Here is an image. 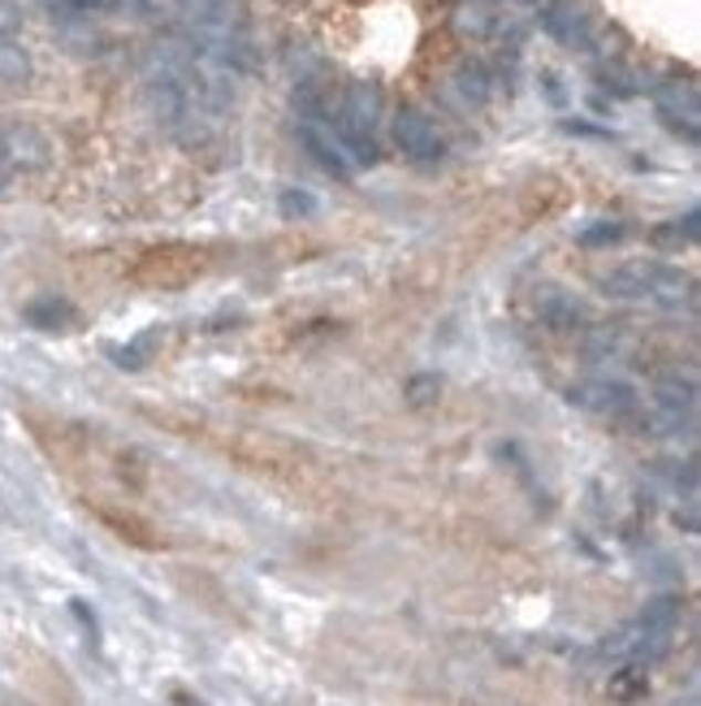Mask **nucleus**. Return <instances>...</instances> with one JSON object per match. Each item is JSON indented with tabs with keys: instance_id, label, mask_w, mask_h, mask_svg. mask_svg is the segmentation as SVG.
<instances>
[{
	"instance_id": "obj_1",
	"label": "nucleus",
	"mask_w": 701,
	"mask_h": 706,
	"mask_svg": "<svg viewBox=\"0 0 701 706\" xmlns=\"http://www.w3.org/2000/svg\"><path fill=\"white\" fill-rule=\"evenodd\" d=\"M567 399L576 407H585V412H594V416H601V421H610V425H632V416L641 412L637 386L624 382V377H589V382L572 386Z\"/></svg>"
},
{
	"instance_id": "obj_2",
	"label": "nucleus",
	"mask_w": 701,
	"mask_h": 706,
	"mask_svg": "<svg viewBox=\"0 0 701 706\" xmlns=\"http://www.w3.org/2000/svg\"><path fill=\"white\" fill-rule=\"evenodd\" d=\"M542 31L558 40L563 49L594 52L601 35L598 13L585 0H542Z\"/></svg>"
},
{
	"instance_id": "obj_3",
	"label": "nucleus",
	"mask_w": 701,
	"mask_h": 706,
	"mask_svg": "<svg viewBox=\"0 0 701 706\" xmlns=\"http://www.w3.org/2000/svg\"><path fill=\"white\" fill-rule=\"evenodd\" d=\"M0 165L13 174H44L52 165V139L31 122L0 126Z\"/></svg>"
},
{
	"instance_id": "obj_4",
	"label": "nucleus",
	"mask_w": 701,
	"mask_h": 706,
	"mask_svg": "<svg viewBox=\"0 0 701 706\" xmlns=\"http://www.w3.org/2000/svg\"><path fill=\"white\" fill-rule=\"evenodd\" d=\"M653 108L658 117L667 122V131L684 135L689 144H698V126H701V96H698V83H658L653 87Z\"/></svg>"
},
{
	"instance_id": "obj_5",
	"label": "nucleus",
	"mask_w": 701,
	"mask_h": 706,
	"mask_svg": "<svg viewBox=\"0 0 701 706\" xmlns=\"http://www.w3.org/2000/svg\"><path fill=\"white\" fill-rule=\"evenodd\" d=\"M386 113V101H381V87L377 83H350L343 104H338V117H329V126L350 139V135H373L377 139V122Z\"/></svg>"
},
{
	"instance_id": "obj_6",
	"label": "nucleus",
	"mask_w": 701,
	"mask_h": 706,
	"mask_svg": "<svg viewBox=\"0 0 701 706\" xmlns=\"http://www.w3.org/2000/svg\"><path fill=\"white\" fill-rule=\"evenodd\" d=\"M533 308H537L542 325L554 330V334H585V330L594 325V316H589L585 300H580V295H572V291H563V287H537Z\"/></svg>"
},
{
	"instance_id": "obj_7",
	"label": "nucleus",
	"mask_w": 701,
	"mask_h": 706,
	"mask_svg": "<svg viewBox=\"0 0 701 706\" xmlns=\"http://www.w3.org/2000/svg\"><path fill=\"white\" fill-rule=\"evenodd\" d=\"M395 144H399L411 160H438L442 156V135L433 126V117L416 104H407L395 113Z\"/></svg>"
},
{
	"instance_id": "obj_8",
	"label": "nucleus",
	"mask_w": 701,
	"mask_h": 706,
	"mask_svg": "<svg viewBox=\"0 0 701 706\" xmlns=\"http://www.w3.org/2000/svg\"><path fill=\"white\" fill-rule=\"evenodd\" d=\"M300 139L325 174H334V178H350V169H355V165H350L347 148H343V139L334 135V126H329V122H300Z\"/></svg>"
},
{
	"instance_id": "obj_9",
	"label": "nucleus",
	"mask_w": 701,
	"mask_h": 706,
	"mask_svg": "<svg viewBox=\"0 0 701 706\" xmlns=\"http://www.w3.org/2000/svg\"><path fill=\"white\" fill-rule=\"evenodd\" d=\"M650 303L671 308V312H680V308H689V312H693V308H698V282H693L689 273L671 269V264H653Z\"/></svg>"
},
{
	"instance_id": "obj_10",
	"label": "nucleus",
	"mask_w": 701,
	"mask_h": 706,
	"mask_svg": "<svg viewBox=\"0 0 701 706\" xmlns=\"http://www.w3.org/2000/svg\"><path fill=\"white\" fill-rule=\"evenodd\" d=\"M650 282H653V264L637 260V264H619L601 278V295L610 300H624V303H637V300H650Z\"/></svg>"
},
{
	"instance_id": "obj_11",
	"label": "nucleus",
	"mask_w": 701,
	"mask_h": 706,
	"mask_svg": "<svg viewBox=\"0 0 701 706\" xmlns=\"http://www.w3.org/2000/svg\"><path fill=\"white\" fill-rule=\"evenodd\" d=\"M580 347H585V360L598 364V368L619 364V360L628 355V330H624V325H589Z\"/></svg>"
},
{
	"instance_id": "obj_12",
	"label": "nucleus",
	"mask_w": 701,
	"mask_h": 706,
	"mask_svg": "<svg viewBox=\"0 0 701 706\" xmlns=\"http://www.w3.org/2000/svg\"><path fill=\"white\" fill-rule=\"evenodd\" d=\"M451 92L468 104V108H481V104H490V96H494V79H490V70H485L481 61H463V65L454 70Z\"/></svg>"
},
{
	"instance_id": "obj_13",
	"label": "nucleus",
	"mask_w": 701,
	"mask_h": 706,
	"mask_svg": "<svg viewBox=\"0 0 701 706\" xmlns=\"http://www.w3.org/2000/svg\"><path fill=\"white\" fill-rule=\"evenodd\" d=\"M653 407L698 416V377H680V373L658 377V382H653Z\"/></svg>"
},
{
	"instance_id": "obj_14",
	"label": "nucleus",
	"mask_w": 701,
	"mask_h": 706,
	"mask_svg": "<svg viewBox=\"0 0 701 706\" xmlns=\"http://www.w3.org/2000/svg\"><path fill=\"white\" fill-rule=\"evenodd\" d=\"M22 316H27V325H35V330H49V334H56V330H70V325L79 321L74 303L61 300V295H44V300H31Z\"/></svg>"
},
{
	"instance_id": "obj_15",
	"label": "nucleus",
	"mask_w": 701,
	"mask_h": 706,
	"mask_svg": "<svg viewBox=\"0 0 701 706\" xmlns=\"http://www.w3.org/2000/svg\"><path fill=\"white\" fill-rule=\"evenodd\" d=\"M646 689H650V667H641V663H619V667L610 672V681H606L610 703H624V706L646 698Z\"/></svg>"
},
{
	"instance_id": "obj_16",
	"label": "nucleus",
	"mask_w": 701,
	"mask_h": 706,
	"mask_svg": "<svg viewBox=\"0 0 701 706\" xmlns=\"http://www.w3.org/2000/svg\"><path fill=\"white\" fill-rule=\"evenodd\" d=\"M637 624H641V629H650V633H671V637H676V624H680V599H676V594H658V599H650Z\"/></svg>"
},
{
	"instance_id": "obj_17",
	"label": "nucleus",
	"mask_w": 701,
	"mask_h": 706,
	"mask_svg": "<svg viewBox=\"0 0 701 706\" xmlns=\"http://www.w3.org/2000/svg\"><path fill=\"white\" fill-rule=\"evenodd\" d=\"M0 83L4 87H22L31 83V52L13 40H0Z\"/></svg>"
},
{
	"instance_id": "obj_18",
	"label": "nucleus",
	"mask_w": 701,
	"mask_h": 706,
	"mask_svg": "<svg viewBox=\"0 0 701 706\" xmlns=\"http://www.w3.org/2000/svg\"><path fill=\"white\" fill-rule=\"evenodd\" d=\"M156 330H148V334H139L135 343H126V347H108V360L117 364V368H126V373H139V368H148L151 355H156Z\"/></svg>"
},
{
	"instance_id": "obj_19",
	"label": "nucleus",
	"mask_w": 701,
	"mask_h": 706,
	"mask_svg": "<svg viewBox=\"0 0 701 706\" xmlns=\"http://www.w3.org/2000/svg\"><path fill=\"white\" fill-rule=\"evenodd\" d=\"M698 226H701L698 208H689V212H684V221H667V226H658V230H653V243H658V248H667V252H676V248H684V243H698Z\"/></svg>"
},
{
	"instance_id": "obj_20",
	"label": "nucleus",
	"mask_w": 701,
	"mask_h": 706,
	"mask_svg": "<svg viewBox=\"0 0 701 706\" xmlns=\"http://www.w3.org/2000/svg\"><path fill=\"white\" fill-rule=\"evenodd\" d=\"M402 399L411 407H433L442 399V377L438 373H411L402 382Z\"/></svg>"
},
{
	"instance_id": "obj_21",
	"label": "nucleus",
	"mask_w": 701,
	"mask_h": 706,
	"mask_svg": "<svg viewBox=\"0 0 701 706\" xmlns=\"http://www.w3.org/2000/svg\"><path fill=\"white\" fill-rule=\"evenodd\" d=\"M624 235H628L624 221H594V226H585L576 235V243L580 248H615V243H624Z\"/></svg>"
},
{
	"instance_id": "obj_22",
	"label": "nucleus",
	"mask_w": 701,
	"mask_h": 706,
	"mask_svg": "<svg viewBox=\"0 0 701 706\" xmlns=\"http://www.w3.org/2000/svg\"><path fill=\"white\" fill-rule=\"evenodd\" d=\"M459 31H463V35H494V31H499V18H494L485 4H472V9L459 13Z\"/></svg>"
},
{
	"instance_id": "obj_23",
	"label": "nucleus",
	"mask_w": 701,
	"mask_h": 706,
	"mask_svg": "<svg viewBox=\"0 0 701 706\" xmlns=\"http://www.w3.org/2000/svg\"><path fill=\"white\" fill-rule=\"evenodd\" d=\"M278 208H282L286 221H300V217H312V212H316V200H312L307 191H300V187H286L282 200H278Z\"/></svg>"
},
{
	"instance_id": "obj_24",
	"label": "nucleus",
	"mask_w": 701,
	"mask_h": 706,
	"mask_svg": "<svg viewBox=\"0 0 701 706\" xmlns=\"http://www.w3.org/2000/svg\"><path fill=\"white\" fill-rule=\"evenodd\" d=\"M18 27H22V9H18V0H0V40H13V35H18Z\"/></svg>"
},
{
	"instance_id": "obj_25",
	"label": "nucleus",
	"mask_w": 701,
	"mask_h": 706,
	"mask_svg": "<svg viewBox=\"0 0 701 706\" xmlns=\"http://www.w3.org/2000/svg\"><path fill=\"white\" fill-rule=\"evenodd\" d=\"M542 83H546V96H551V104L567 101V96H563V87H558V74H551V70H546V74H542Z\"/></svg>"
},
{
	"instance_id": "obj_26",
	"label": "nucleus",
	"mask_w": 701,
	"mask_h": 706,
	"mask_svg": "<svg viewBox=\"0 0 701 706\" xmlns=\"http://www.w3.org/2000/svg\"><path fill=\"white\" fill-rule=\"evenodd\" d=\"M567 131H572V135H598V139H606V131H594L589 122H567Z\"/></svg>"
},
{
	"instance_id": "obj_27",
	"label": "nucleus",
	"mask_w": 701,
	"mask_h": 706,
	"mask_svg": "<svg viewBox=\"0 0 701 706\" xmlns=\"http://www.w3.org/2000/svg\"><path fill=\"white\" fill-rule=\"evenodd\" d=\"M174 703H178V706H203L200 698H191V694H182V689H178V694H174Z\"/></svg>"
},
{
	"instance_id": "obj_28",
	"label": "nucleus",
	"mask_w": 701,
	"mask_h": 706,
	"mask_svg": "<svg viewBox=\"0 0 701 706\" xmlns=\"http://www.w3.org/2000/svg\"><path fill=\"white\" fill-rule=\"evenodd\" d=\"M4 183H9V169L0 165V196H4Z\"/></svg>"
},
{
	"instance_id": "obj_29",
	"label": "nucleus",
	"mask_w": 701,
	"mask_h": 706,
	"mask_svg": "<svg viewBox=\"0 0 701 706\" xmlns=\"http://www.w3.org/2000/svg\"><path fill=\"white\" fill-rule=\"evenodd\" d=\"M506 4H542V0H506Z\"/></svg>"
}]
</instances>
